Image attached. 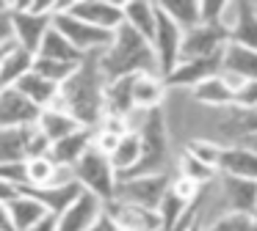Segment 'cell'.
Instances as JSON below:
<instances>
[{"instance_id":"27","label":"cell","mask_w":257,"mask_h":231,"mask_svg":"<svg viewBox=\"0 0 257 231\" xmlns=\"http://www.w3.org/2000/svg\"><path fill=\"white\" fill-rule=\"evenodd\" d=\"M124 6V25H130L133 30H139L141 36H147L152 42L158 30V3L150 0H127Z\"/></svg>"},{"instance_id":"38","label":"cell","mask_w":257,"mask_h":231,"mask_svg":"<svg viewBox=\"0 0 257 231\" xmlns=\"http://www.w3.org/2000/svg\"><path fill=\"white\" fill-rule=\"evenodd\" d=\"M185 152H191L194 157H199L202 162H207V165H213V168H216V160H218V152H221V143L205 140V138H194V140L185 143Z\"/></svg>"},{"instance_id":"40","label":"cell","mask_w":257,"mask_h":231,"mask_svg":"<svg viewBox=\"0 0 257 231\" xmlns=\"http://www.w3.org/2000/svg\"><path fill=\"white\" fill-rule=\"evenodd\" d=\"M91 231H124V228H122V226H119L108 212H102V218L94 223V228H91Z\"/></svg>"},{"instance_id":"29","label":"cell","mask_w":257,"mask_h":231,"mask_svg":"<svg viewBox=\"0 0 257 231\" xmlns=\"http://www.w3.org/2000/svg\"><path fill=\"white\" fill-rule=\"evenodd\" d=\"M36 55L39 58H50V60H64V64H83L86 60V55L61 30H56V28H50V33L45 36V42H42Z\"/></svg>"},{"instance_id":"15","label":"cell","mask_w":257,"mask_h":231,"mask_svg":"<svg viewBox=\"0 0 257 231\" xmlns=\"http://www.w3.org/2000/svg\"><path fill=\"white\" fill-rule=\"evenodd\" d=\"M102 212H105V201L83 190V196L58 218V231H91L94 223L102 218Z\"/></svg>"},{"instance_id":"32","label":"cell","mask_w":257,"mask_h":231,"mask_svg":"<svg viewBox=\"0 0 257 231\" xmlns=\"http://www.w3.org/2000/svg\"><path fill=\"white\" fill-rule=\"evenodd\" d=\"M161 8L183 30H194L196 25H202V0H161Z\"/></svg>"},{"instance_id":"22","label":"cell","mask_w":257,"mask_h":231,"mask_svg":"<svg viewBox=\"0 0 257 231\" xmlns=\"http://www.w3.org/2000/svg\"><path fill=\"white\" fill-rule=\"evenodd\" d=\"M0 209H6L9 212V218H12V223H14L17 231H31L34 226H39L45 218H50V212L45 209V204H39L34 196H28V192H20L14 201L0 204Z\"/></svg>"},{"instance_id":"19","label":"cell","mask_w":257,"mask_h":231,"mask_svg":"<svg viewBox=\"0 0 257 231\" xmlns=\"http://www.w3.org/2000/svg\"><path fill=\"white\" fill-rule=\"evenodd\" d=\"M23 192L34 196L39 204H45V209L53 218H61L80 196H83V184L69 182V184H50V187H23Z\"/></svg>"},{"instance_id":"12","label":"cell","mask_w":257,"mask_h":231,"mask_svg":"<svg viewBox=\"0 0 257 231\" xmlns=\"http://www.w3.org/2000/svg\"><path fill=\"white\" fill-rule=\"evenodd\" d=\"M45 110L34 104L20 88H0V130L3 126H36Z\"/></svg>"},{"instance_id":"36","label":"cell","mask_w":257,"mask_h":231,"mask_svg":"<svg viewBox=\"0 0 257 231\" xmlns=\"http://www.w3.org/2000/svg\"><path fill=\"white\" fill-rule=\"evenodd\" d=\"M205 231H257V218L254 214H240V212H224Z\"/></svg>"},{"instance_id":"28","label":"cell","mask_w":257,"mask_h":231,"mask_svg":"<svg viewBox=\"0 0 257 231\" xmlns=\"http://www.w3.org/2000/svg\"><path fill=\"white\" fill-rule=\"evenodd\" d=\"M224 74L235 80H257V50L229 44L224 50Z\"/></svg>"},{"instance_id":"3","label":"cell","mask_w":257,"mask_h":231,"mask_svg":"<svg viewBox=\"0 0 257 231\" xmlns=\"http://www.w3.org/2000/svg\"><path fill=\"white\" fill-rule=\"evenodd\" d=\"M136 130H139V135H141V162L136 165L127 176H122V179H136V176H150V174H166L172 146H169V126H166L163 108L144 113Z\"/></svg>"},{"instance_id":"16","label":"cell","mask_w":257,"mask_h":231,"mask_svg":"<svg viewBox=\"0 0 257 231\" xmlns=\"http://www.w3.org/2000/svg\"><path fill=\"white\" fill-rule=\"evenodd\" d=\"M229 44L257 50V3L240 0L229 6Z\"/></svg>"},{"instance_id":"6","label":"cell","mask_w":257,"mask_h":231,"mask_svg":"<svg viewBox=\"0 0 257 231\" xmlns=\"http://www.w3.org/2000/svg\"><path fill=\"white\" fill-rule=\"evenodd\" d=\"M172 176L169 174H150V176H136V179H122L119 182L116 198L136 206H144L150 212H158L166 198V192L172 190Z\"/></svg>"},{"instance_id":"13","label":"cell","mask_w":257,"mask_h":231,"mask_svg":"<svg viewBox=\"0 0 257 231\" xmlns=\"http://www.w3.org/2000/svg\"><path fill=\"white\" fill-rule=\"evenodd\" d=\"M224 74V55H216V58H191V60H180V66L166 74L169 88H191L194 91L196 86L207 82L210 77Z\"/></svg>"},{"instance_id":"24","label":"cell","mask_w":257,"mask_h":231,"mask_svg":"<svg viewBox=\"0 0 257 231\" xmlns=\"http://www.w3.org/2000/svg\"><path fill=\"white\" fill-rule=\"evenodd\" d=\"M34 126H3L0 130V165L28 162V140Z\"/></svg>"},{"instance_id":"14","label":"cell","mask_w":257,"mask_h":231,"mask_svg":"<svg viewBox=\"0 0 257 231\" xmlns=\"http://www.w3.org/2000/svg\"><path fill=\"white\" fill-rule=\"evenodd\" d=\"M218 187H221V201L227 206V212L254 214L257 218V182L218 174Z\"/></svg>"},{"instance_id":"11","label":"cell","mask_w":257,"mask_h":231,"mask_svg":"<svg viewBox=\"0 0 257 231\" xmlns=\"http://www.w3.org/2000/svg\"><path fill=\"white\" fill-rule=\"evenodd\" d=\"M34 66H36V55L31 50H25L9 30L0 42V88L17 86L25 74L34 72Z\"/></svg>"},{"instance_id":"35","label":"cell","mask_w":257,"mask_h":231,"mask_svg":"<svg viewBox=\"0 0 257 231\" xmlns=\"http://www.w3.org/2000/svg\"><path fill=\"white\" fill-rule=\"evenodd\" d=\"M58 176V165L50 157L28 160V187H50Z\"/></svg>"},{"instance_id":"23","label":"cell","mask_w":257,"mask_h":231,"mask_svg":"<svg viewBox=\"0 0 257 231\" xmlns=\"http://www.w3.org/2000/svg\"><path fill=\"white\" fill-rule=\"evenodd\" d=\"M133 82H136V77H119V80L108 82V88H105V116L130 121V116L136 113Z\"/></svg>"},{"instance_id":"20","label":"cell","mask_w":257,"mask_h":231,"mask_svg":"<svg viewBox=\"0 0 257 231\" xmlns=\"http://www.w3.org/2000/svg\"><path fill=\"white\" fill-rule=\"evenodd\" d=\"M91 146H94V130H89V126H80V130L72 132L69 138L53 143L50 160H53L56 165H61V168H75V165L83 160V154L89 152Z\"/></svg>"},{"instance_id":"42","label":"cell","mask_w":257,"mask_h":231,"mask_svg":"<svg viewBox=\"0 0 257 231\" xmlns=\"http://www.w3.org/2000/svg\"><path fill=\"white\" fill-rule=\"evenodd\" d=\"M31 231H58V218H53V214H50V218H45L39 226H34Z\"/></svg>"},{"instance_id":"9","label":"cell","mask_w":257,"mask_h":231,"mask_svg":"<svg viewBox=\"0 0 257 231\" xmlns=\"http://www.w3.org/2000/svg\"><path fill=\"white\" fill-rule=\"evenodd\" d=\"M56 11H69L72 16L100 28V30L116 33L124 25V6L111 0H72V3H56Z\"/></svg>"},{"instance_id":"43","label":"cell","mask_w":257,"mask_h":231,"mask_svg":"<svg viewBox=\"0 0 257 231\" xmlns=\"http://www.w3.org/2000/svg\"><path fill=\"white\" fill-rule=\"evenodd\" d=\"M243 143H246L249 148H254V152H257V135H246V138H243Z\"/></svg>"},{"instance_id":"37","label":"cell","mask_w":257,"mask_h":231,"mask_svg":"<svg viewBox=\"0 0 257 231\" xmlns=\"http://www.w3.org/2000/svg\"><path fill=\"white\" fill-rule=\"evenodd\" d=\"M232 108L243 110V113H254L257 110V80H238Z\"/></svg>"},{"instance_id":"21","label":"cell","mask_w":257,"mask_h":231,"mask_svg":"<svg viewBox=\"0 0 257 231\" xmlns=\"http://www.w3.org/2000/svg\"><path fill=\"white\" fill-rule=\"evenodd\" d=\"M235 86L238 80L229 74H218V77H210L207 82L196 86L191 91L194 102L199 104H207V108H232L235 104Z\"/></svg>"},{"instance_id":"41","label":"cell","mask_w":257,"mask_h":231,"mask_svg":"<svg viewBox=\"0 0 257 231\" xmlns=\"http://www.w3.org/2000/svg\"><path fill=\"white\" fill-rule=\"evenodd\" d=\"M240 130H243V138L246 135H257V110L254 113H243V118H240Z\"/></svg>"},{"instance_id":"8","label":"cell","mask_w":257,"mask_h":231,"mask_svg":"<svg viewBox=\"0 0 257 231\" xmlns=\"http://www.w3.org/2000/svg\"><path fill=\"white\" fill-rule=\"evenodd\" d=\"M183 38H185V30L158 3V30H155V38H152V47H155L163 77L172 74L183 60Z\"/></svg>"},{"instance_id":"39","label":"cell","mask_w":257,"mask_h":231,"mask_svg":"<svg viewBox=\"0 0 257 231\" xmlns=\"http://www.w3.org/2000/svg\"><path fill=\"white\" fill-rule=\"evenodd\" d=\"M0 182L14 187H28V162H12V165H0Z\"/></svg>"},{"instance_id":"5","label":"cell","mask_w":257,"mask_h":231,"mask_svg":"<svg viewBox=\"0 0 257 231\" xmlns=\"http://www.w3.org/2000/svg\"><path fill=\"white\" fill-rule=\"evenodd\" d=\"M6 20H9L12 36L17 38L25 50H31V52L36 55L42 47V42H45V36L50 33L56 14H36V11L28 8V0H23V3H9L6 6Z\"/></svg>"},{"instance_id":"18","label":"cell","mask_w":257,"mask_h":231,"mask_svg":"<svg viewBox=\"0 0 257 231\" xmlns=\"http://www.w3.org/2000/svg\"><path fill=\"white\" fill-rule=\"evenodd\" d=\"M216 168H218V174L257 182V152L249 148L246 143H240V146H221Z\"/></svg>"},{"instance_id":"17","label":"cell","mask_w":257,"mask_h":231,"mask_svg":"<svg viewBox=\"0 0 257 231\" xmlns=\"http://www.w3.org/2000/svg\"><path fill=\"white\" fill-rule=\"evenodd\" d=\"M105 212L122 226L124 231H163L161 214L150 212L144 206H136V204H127L122 198H113V201L105 204Z\"/></svg>"},{"instance_id":"30","label":"cell","mask_w":257,"mask_h":231,"mask_svg":"<svg viewBox=\"0 0 257 231\" xmlns=\"http://www.w3.org/2000/svg\"><path fill=\"white\" fill-rule=\"evenodd\" d=\"M39 130L50 138V143H58V140H64V138H69L72 132H78L80 130V121L72 118L67 110H61L56 104V108H47L45 113H42Z\"/></svg>"},{"instance_id":"34","label":"cell","mask_w":257,"mask_h":231,"mask_svg":"<svg viewBox=\"0 0 257 231\" xmlns=\"http://www.w3.org/2000/svg\"><path fill=\"white\" fill-rule=\"evenodd\" d=\"M78 69L80 64H64V60H50V58H39V55H36V66H34L36 74L47 77V80L58 82V86H64Z\"/></svg>"},{"instance_id":"10","label":"cell","mask_w":257,"mask_h":231,"mask_svg":"<svg viewBox=\"0 0 257 231\" xmlns=\"http://www.w3.org/2000/svg\"><path fill=\"white\" fill-rule=\"evenodd\" d=\"M229 47V25H196L185 30L183 38V60L191 58H216Z\"/></svg>"},{"instance_id":"4","label":"cell","mask_w":257,"mask_h":231,"mask_svg":"<svg viewBox=\"0 0 257 231\" xmlns=\"http://www.w3.org/2000/svg\"><path fill=\"white\" fill-rule=\"evenodd\" d=\"M72 174H75V182L83 184V190L94 192V196L102 198L105 204L116 198L119 174H116V168H113L111 157H108L105 152H100L97 146H91L89 152L83 154V160L72 168Z\"/></svg>"},{"instance_id":"25","label":"cell","mask_w":257,"mask_h":231,"mask_svg":"<svg viewBox=\"0 0 257 231\" xmlns=\"http://www.w3.org/2000/svg\"><path fill=\"white\" fill-rule=\"evenodd\" d=\"M166 80L161 74H139L133 82V99L136 110L150 113V110L163 108V96H166Z\"/></svg>"},{"instance_id":"26","label":"cell","mask_w":257,"mask_h":231,"mask_svg":"<svg viewBox=\"0 0 257 231\" xmlns=\"http://www.w3.org/2000/svg\"><path fill=\"white\" fill-rule=\"evenodd\" d=\"M14 88H20V91H23L34 104H39L42 110L56 108L58 96H61V86H58V82H53V80H47V77H42V74H36V72L25 74Z\"/></svg>"},{"instance_id":"7","label":"cell","mask_w":257,"mask_h":231,"mask_svg":"<svg viewBox=\"0 0 257 231\" xmlns=\"http://www.w3.org/2000/svg\"><path fill=\"white\" fill-rule=\"evenodd\" d=\"M53 28L61 30L75 47L80 50L83 55H91V52H105L113 42V33L108 30H100V28L89 25V22L72 16L69 11H56V20H53Z\"/></svg>"},{"instance_id":"2","label":"cell","mask_w":257,"mask_h":231,"mask_svg":"<svg viewBox=\"0 0 257 231\" xmlns=\"http://www.w3.org/2000/svg\"><path fill=\"white\" fill-rule=\"evenodd\" d=\"M102 72L108 82L119 77H139V74H161L155 47L147 36L133 30L130 25H122L113 33L111 47L102 52ZM163 77V74H161Z\"/></svg>"},{"instance_id":"1","label":"cell","mask_w":257,"mask_h":231,"mask_svg":"<svg viewBox=\"0 0 257 231\" xmlns=\"http://www.w3.org/2000/svg\"><path fill=\"white\" fill-rule=\"evenodd\" d=\"M105 88L108 77L102 72V52H91L86 55L80 69L61 86L58 108L78 118L80 126L97 130L105 118Z\"/></svg>"},{"instance_id":"31","label":"cell","mask_w":257,"mask_h":231,"mask_svg":"<svg viewBox=\"0 0 257 231\" xmlns=\"http://www.w3.org/2000/svg\"><path fill=\"white\" fill-rule=\"evenodd\" d=\"M111 162H113V168H116L119 179H122V176H127L130 170L141 162V135H139V130H136V126H130V132L122 138V140H119L116 152L111 154Z\"/></svg>"},{"instance_id":"33","label":"cell","mask_w":257,"mask_h":231,"mask_svg":"<svg viewBox=\"0 0 257 231\" xmlns=\"http://www.w3.org/2000/svg\"><path fill=\"white\" fill-rule=\"evenodd\" d=\"M180 174L177 176H183V179H188V182H194V184H199V187H207L213 179H218V170L213 168V165H207V162H202L199 157H194L191 152H185L183 148V154H180Z\"/></svg>"}]
</instances>
